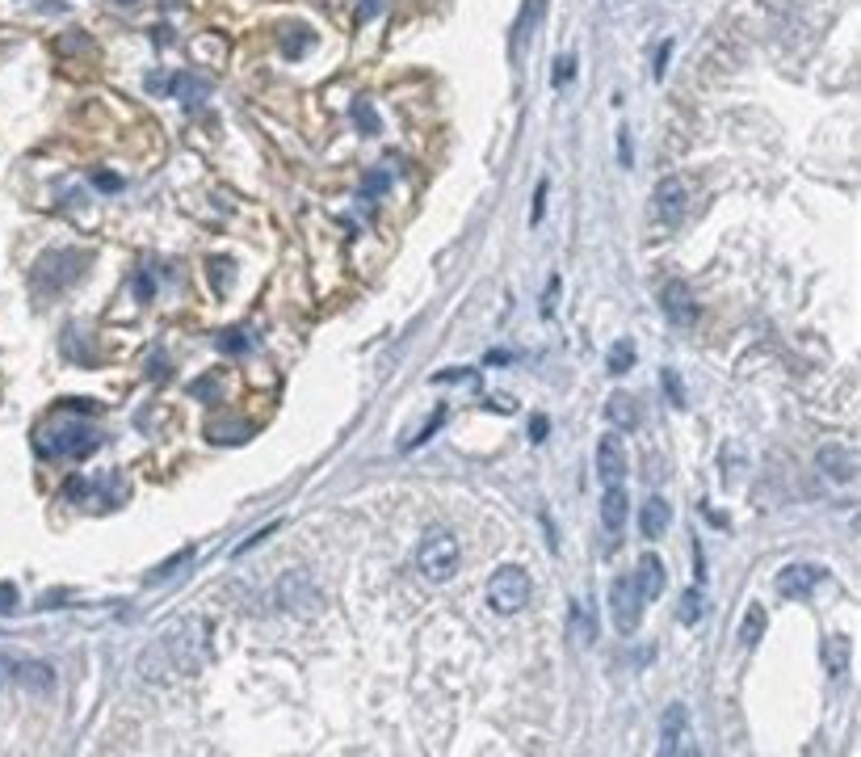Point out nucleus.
<instances>
[{"instance_id": "obj_6", "label": "nucleus", "mask_w": 861, "mask_h": 757, "mask_svg": "<svg viewBox=\"0 0 861 757\" xmlns=\"http://www.w3.org/2000/svg\"><path fill=\"white\" fill-rule=\"evenodd\" d=\"M824 581V568L819 564H785L777 572V593L790 598V602H803L807 593H815V585Z\"/></svg>"}, {"instance_id": "obj_7", "label": "nucleus", "mask_w": 861, "mask_h": 757, "mask_svg": "<svg viewBox=\"0 0 861 757\" xmlns=\"http://www.w3.org/2000/svg\"><path fill=\"white\" fill-rule=\"evenodd\" d=\"M660 303H664V316L673 320L676 329H689V324L698 320V303H694V291H689L681 278L664 282V291H660Z\"/></svg>"}, {"instance_id": "obj_28", "label": "nucleus", "mask_w": 861, "mask_h": 757, "mask_svg": "<svg viewBox=\"0 0 861 757\" xmlns=\"http://www.w3.org/2000/svg\"><path fill=\"white\" fill-rule=\"evenodd\" d=\"M441 421H446V408H437L433 417L425 421V429H420V434H416V438L408 442V446H420V442H429V438H433V429H441Z\"/></svg>"}, {"instance_id": "obj_26", "label": "nucleus", "mask_w": 861, "mask_h": 757, "mask_svg": "<svg viewBox=\"0 0 861 757\" xmlns=\"http://www.w3.org/2000/svg\"><path fill=\"white\" fill-rule=\"evenodd\" d=\"M218 350H223V353H244V350H248V337H244V332H236V329L218 332Z\"/></svg>"}, {"instance_id": "obj_19", "label": "nucleus", "mask_w": 861, "mask_h": 757, "mask_svg": "<svg viewBox=\"0 0 861 757\" xmlns=\"http://www.w3.org/2000/svg\"><path fill=\"white\" fill-rule=\"evenodd\" d=\"M824 665H828L832 678H840V673L849 670V639H845V636L824 639Z\"/></svg>"}, {"instance_id": "obj_18", "label": "nucleus", "mask_w": 861, "mask_h": 757, "mask_svg": "<svg viewBox=\"0 0 861 757\" xmlns=\"http://www.w3.org/2000/svg\"><path fill=\"white\" fill-rule=\"evenodd\" d=\"M765 623H769V615H765V606H748V615H744V623H740V644L744 648H756L761 644V636H765Z\"/></svg>"}, {"instance_id": "obj_35", "label": "nucleus", "mask_w": 861, "mask_h": 757, "mask_svg": "<svg viewBox=\"0 0 861 757\" xmlns=\"http://www.w3.org/2000/svg\"><path fill=\"white\" fill-rule=\"evenodd\" d=\"M491 408H496V413H512L517 404H512V395H496V400H491Z\"/></svg>"}, {"instance_id": "obj_34", "label": "nucleus", "mask_w": 861, "mask_h": 757, "mask_svg": "<svg viewBox=\"0 0 861 757\" xmlns=\"http://www.w3.org/2000/svg\"><path fill=\"white\" fill-rule=\"evenodd\" d=\"M93 186H101V189H122V181H118V177H109V173H93Z\"/></svg>"}, {"instance_id": "obj_23", "label": "nucleus", "mask_w": 861, "mask_h": 757, "mask_svg": "<svg viewBox=\"0 0 861 757\" xmlns=\"http://www.w3.org/2000/svg\"><path fill=\"white\" fill-rule=\"evenodd\" d=\"M307 46H311V30H307V26H303V30H299V26L282 30V51H286L290 59H299V56L307 51Z\"/></svg>"}, {"instance_id": "obj_30", "label": "nucleus", "mask_w": 861, "mask_h": 757, "mask_svg": "<svg viewBox=\"0 0 861 757\" xmlns=\"http://www.w3.org/2000/svg\"><path fill=\"white\" fill-rule=\"evenodd\" d=\"M542 215H546V181H538V189H534V210H530V223H542Z\"/></svg>"}, {"instance_id": "obj_3", "label": "nucleus", "mask_w": 861, "mask_h": 757, "mask_svg": "<svg viewBox=\"0 0 861 757\" xmlns=\"http://www.w3.org/2000/svg\"><path fill=\"white\" fill-rule=\"evenodd\" d=\"M643 593H639V585H634L631 572H622V577H613L610 585V619L613 627H618L622 636H631V631H639V623H643Z\"/></svg>"}, {"instance_id": "obj_20", "label": "nucleus", "mask_w": 861, "mask_h": 757, "mask_svg": "<svg viewBox=\"0 0 861 757\" xmlns=\"http://www.w3.org/2000/svg\"><path fill=\"white\" fill-rule=\"evenodd\" d=\"M702 610H706V593H702V585H694V589H685L681 606H676V619H681L685 627H694L702 619Z\"/></svg>"}, {"instance_id": "obj_11", "label": "nucleus", "mask_w": 861, "mask_h": 757, "mask_svg": "<svg viewBox=\"0 0 861 757\" xmlns=\"http://www.w3.org/2000/svg\"><path fill=\"white\" fill-rule=\"evenodd\" d=\"M685 741H689V711L681 702H673L660 720V753H685Z\"/></svg>"}, {"instance_id": "obj_16", "label": "nucleus", "mask_w": 861, "mask_h": 757, "mask_svg": "<svg viewBox=\"0 0 861 757\" xmlns=\"http://www.w3.org/2000/svg\"><path fill=\"white\" fill-rule=\"evenodd\" d=\"M605 421H610L613 429H634V425H639V408H634L631 395L613 392L610 400H605Z\"/></svg>"}, {"instance_id": "obj_5", "label": "nucleus", "mask_w": 861, "mask_h": 757, "mask_svg": "<svg viewBox=\"0 0 861 757\" xmlns=\"http://www.w3.org/2000/svg\"><path fill=\"white\" fill-rule=\"evenodd\" d=\"M631 463H626V450H622L618 434H605L597 442V476H601V488H613V484L626 480Z\"/></svg>"}, {"instance_id": "obj_36", "label": "nucleus", "mask_w": 861, "mask_h": 757, "mask_svg": "<svg viewBox=\"0 0 861 757\" xmlns=\"http://www.w3.org/2000/svg\"><path fill=\"white\" fill-rule=\"evenodd\" d=\"M618 148H622V165H631V139H626V131L618 135Z\"/></svg>"}, {"instance_id": "obj_32", "label": "nucleus", "mask_w": 861, "mask_h": 757, "mask_svg": "<svg viewBox=\"0 0 861 757\" xmlns=\"http://www.w3.org/2000/svg\"><path fill=\"white\" fill-rule=\"evenodd\" d=\"M135 295H139L143 303H147V299L156 295V282H152V274H139V282H135Z\"/></svg>"}, {"instance_id": "obj_8", "label": "nucleus", "mask_w": 861, "mask_h": 757, "mask_svg": "<svg viewBox=\"0 0 861 757\" xmlns=\"http://www.w3.org/2000/svg\"><path fill=\"white\" fill-rule=\"evenodd\" d=\"M655 220L664 223V228H673V223H681L685 220V202H689V194H685V181H676V177H664L660 186H655Z\"/></svg>"}, {"instance_id": "obj_14", "label": "nucleus", "mask_w": 861, "mask_h": 757, "mask_svg": "<svg viewBox=\"0 0 861 757\" xmlns=\"http://www.w3.org/2000/svg\"><path fill=\"white\" fill-rule=\"evenodd\" d=\"M631 577H634V585H639V593H643V602H655V598L664 593V560L652 556V551L639 560V568H634Z\"/></svg>"}, {"instance_id": "obj_31", "label": "nucleus", "mask_w": 861, "mask_h": 757, "mask_svg": "<svg viewBox=\"0 0 861 757\" xmlns=\"http://www.w3.org/2000/svg\"><path fill=\"white\" fill-rule=\"evenodd\" d=\"M668 56H673V43H660V51H655V80H664V72H668Z\"/></svg>"}, {"instance_id": "obj_10", "label": "nucleus", "mask_w": 861, "mask_h": 757, "mask_svg": "<svg viewBox=\"0 0 861 757\" xmlns=\"http://www.w3.org/2000/svg\"><path fill=\"white\" fill-rule=\"evenodd\" d=\"M819 472L828 476L832 484H853L857 480V455L849 446H840V442H828V446L819 450Z\"/></svg>"}, {"instance_id": "obj_21", "label": "nucleus", "mask_w": 861, "mask_h": 757, "mask_svg": "<svg viewBox=\"0 0 861 757\" xmlns=\"http://www.w3.org/2000/svg\"><path fill=\"white\" fill-rule=\"evenodd\" d=\"M631 363H634V345L626 337L613 341L610 353H605V371H610V374H626V371H631Z\"/></svg>"}, {"instance_id": "obj_27", "label": "nucleus", "mask_w": 861, "mask_h": 757, "mask_svg": "<svg viewBox=\"0 0 861 757\" xmlns=\"http://www.w3.org/2000/svg\"><path fill=\"white\" fill-rule=\"evenodd\" d=\"M572 77H576V56H559V64H555V88H563Z\"/></svg>"}, {"instance_id": "obj_17", "label": "nucleus", "mask_w": 861, "mask_h": 757, "mask_svg": "<svg viewBox=\"0 0 861 757\" xmlns=\"http://www.w3.org/2000/svg\"><path fill=\"white\" fill-rule=\"evenodd\" d=\"M567 631H572V639H576L580 648H589L593 639H597V623H593L589 606H572V615H567Z\"/></svg>"}, {"instance_id": "obj_29", "label": "nucleus", "mask_w": 861, "mask_h": 757, "mask_svg": "<svg viewBox=\"0 0 861 757\" xmlns=\"http://www.w3.org/2000/svg\"><path fill=\"white\" fill-rule=\"evenodd\" d=\"M17 610V585H0V615H13Z\"/></svg>"}, {"instance_id": "obj_12", "label": "nucleus", "mask_w": 861, "mask_h": 757, "mask_svg": "<svg viewBox=\"0 0 861 757\" xmlns=\"http://www.w3.org/2000/svg\"><path fill=\"white\" fill-rule=\"evenodd\" d=\"M147 88H156V93H173V97L186 101V106H198V101L210 93L207 80H202V77H189V72H177V77H168V80L152 77V80H147Z\"/></svg>"}, {"instance_id": "obj_4", "label": "nucleus", "mask_w": 861, "mask_h": 757, "mask_svg": "<svg viewBox=\"0 0 861 757\" xmlns=\"http://www.w3.org/2000/svg\"><path fill=\"white\" fill-rule=\"evenodd\" d=\"M101 442V434L97 429H88V425H67V429H59V434H38V455H88V450Z\"/></svg>"}, {"instance_id": "obj_2", "label": "nucleus", "mask_w": 861, "mask_h": 757, "mask_svg": "<svg viewBox=\"0 0 861 757\" xmlns=\"http://www.w3.org/2000/svg\"><path fill=\"white\" fill-rule=\"evenodd\" d=\"M458 560H462V551H458L454 530H446V527L429 530V535L420 538V547H416V564H420V572H425L429 581H437V585L454 577Z\"/></svg>"}, {"instance_id": "obj_37", "label": "nucleus", "mask_w": 861, "mask_h": 757, "mask_svg": "<svg viewBox=\"0 0 861 757\" xmlns=\"http://www.w3.org/2000/svg\"><path fill=\"white\" fill-rule=\"evenodd\" d=\"M382 9V0H361V17H374Z\"/></svg>"}, {"instance_id": "obj_9", "label": "nucleus", "mask_w": 861, "mask_h": 757, "mask_svg": "<svg viewBox=\"0 0 861 757\" xmlns=\"http://www.w3.org/2000/svg\"><path fill=\"white\" fill-rule=\"evenodd\" d=\"M626 517H631V496H626L622 484H613V488H605V496H601V527L610 535V547L618 543L622 530H626Z\"/></svg>"}, {"instance_id": "obj_13", "label": "nucleus", "mask_w": 861, "mask_h": 757, "mask_svg": "<svg viewBox=\"0 0 861 757\" xmlns=\"http://www.w3.org/2000/svg\"><path fill=\"white\" fill-rule=\"evenodd\" d=\"M668 527H673V505L664 496H652V501L639 505V530H643V538H664Z\"/></svg>"}, {"instance_id": "obj_33", "label": "nucleus", "mask_w": 861, "mask_h": 757, "mask_svg": "<svg viewBox=\"0 0 861 757\" xmlns=\"http://www.w3.org/2000/svg\"><path fill=\"white\" fill-rule=\"evenodd\" d=\"M546 434H551V421H546V417H534V421H530V438H534V442H542Z\"/></svg>"}, {"instance_id": "obj_1", "label": "nucleus", "mask_w": 861, "mask_h": 757, "mask_svg": "<svg viewBox=\"0 0 861 757\" xmlns=\"http://www.w3.org/2000/svg\"><path fill=\"white\" fill-rule=\"evenodd\" d=\"M530 593H534V581L530 572L517 568V564H501V568L488 577V606L496 615H517L530 606Z\"/></svg>"}, {"instance_id": "obj_15", "label": "nucleus", "mask_w": 861, "mask_h": 757, "mask_svg": "<svg viewBox=\"0 0 861 757\" xmlns=\"http://www.w3.org/2000/svg\"><path fill=\"white\" fill-rule=\"evenodd\" d=\"M13 670H17L13 678L22 681L25 691H34V694H51L55 681H59V678H55V670H51V665H43V660H17Z\"/></svg>"}, {"instance_id": "obj_22", "label": "nucleus", "mask_w": 861, "mask_h": 757, "mask_svg": "<svg viewBox=\"0 0 861 757\" xmlns=\"http://www.w3.org/2000/svg\"><path fill=\"white\" fill-rule=\"evenodd\" d=\"M353 122H358V131H361V135H379V131H382L379 110H374V106H370L366 97L353 101Z\"/></svg>"}, {"instance_id": "obj_25", "label": "nucleus", "mask_w": 861, "mask_h": 757, "mask_svg": "<svg viewBox=\"0 0 861 757\" xmlns=\"http://www.w3.org/2000/svg\"><path fill=\"white\" fill-rule=\"evenodd\" d=\"M387 186H391V173H387V169H379L374 177H366V181H361V194H366V198H382V194H387Z\"/></svg>"}, {"instance_id": "obj_24", "label": "nucleus", "mask_w": 861, "mask_h": 757, "mask_svg": "<svg viewBox=\"0 0 861 757\" xmlns=\"http://www.w3.org/2000/svg\"><path fill=\"white\" fill-rule=\"evenodd\" d=\"M660 387H664V395L673 400V408H685L689 395H685V384H681V374L668 366V371H660Z\"/></svg>"}]
</instances>
